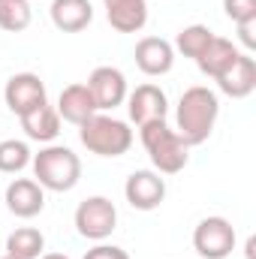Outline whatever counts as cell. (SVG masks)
<instances>
[{
	"instance_id": "6da1fadb",
	"label": "cell",
	"mask_w": 256,
	"mask_h": 259,
	"mask_svg": "<svg viewBox=\"0 0 256 259\" xmlns=\"http://www.w3.org/2000/svg\"><path fill=\"white\" fill-rule=\"evenodd\" d=\"M220 115V100L211 88L205 84H193L181 94L178 109H175V133L187 142V145H202L208 142V136L214 133Z\"/></svg>"
},
{
	"instance_id": "7a4b0ae2",
	"label": "cell",
	"mask_w": 256,
	"mask_h": 259,
	"mask_svg": "<svg viewBox=\"0 0 256 259\" xmlns=\"http://www.w3.org/2000/svg\"><path fill=\"white\" fill-rule=\"evenodd\" d=\"M30 166H33V181L52 193L72 190L81 178V160L66 145H46L39 154H33Z\"/></svg>"
},
{
	"instance_id": "3957f363",
	"label": "cell",
	"mask_w": 256,
	"mask_h": 259,
	"mask_svg": "<svg viewBox=\"0 0 256 259\" xmlns=\"http://www.w3.org/2000/svg\"><path fill=\"white\" fill-rule=\"evenodd\" d=\"M142 136V145L151 157V166L154 172L160 175H178L187 160H190V145L169 127L166 121H151V124H142L139 127Z\"/></svg>"
},
{
	"instance_id": "277c9868",
	"label": "cell",
	"mask_w": 256,
	"mask_h": 259,
	"mask_svg": "<svg viewBox=\"0 0 256 259\" xmlns=\"http://www.w3.org/2000/svg\"><path fill=\"white\" fill-rule=\"evenodd\" d=\"M78 142L97 157H124L133 148V130L121 118L97 112L84 124H78Z\"/></svg>"
},
{
	"instance_id": "5b68a950",
	"label": "cell",
	"mask_w": 256,
	"mask_h": 259,
	"mask_svg": "<svg viewBox=\"0 0 256 259\" xmlns=\"http://www.w3.org/2000/svg\"><path fill=\"white\" fill-rule=\"evenodd\" d=\"M118 226V208L106 196H88L75 208V232L88 241H106Z\"/></svg>"
},
{
	"instance_id": "8992f818",
	"label": "cell",
	"mask_w": 256,
	"mask_h": 259,
	"mask_svg": "<svg viewBox=\"0 0 256 259\" xmlns=\"http://www.w3.org/2000/svg\"><path fill=\"white\" fill-rule=\"evenodd\" d=\"M193 247L202 259H226L235 250V226L226 217H205L193 232Z\"/></svg>"
},
{
	"instance_id": "52a82bcc",
	"label": "cell",
	"mask_w": 256,
	"mask_h": 259,
	"mask_svg": "<svg viewBox=\"0 0 256 259\" xmlns=\"http://www.w3.org/2000/svg\"><path fill=\"white\" fill-rule=\"evenodd\" d=\"M84 84L97 103V112H115L127 103V75L118 66H97Z\"/></svg>"
},
{
	"instance_id": "ba28073f",
	"label": "cell",
	"mask_w": 256,
	"mask_h": 259,
	"mask_svg": "<svg viewBox=\"0 0 256 259\" xmlns=\"http://www.w3.org/2000/svg\"><path fill=\"white\" fill-rule=\"evenodd\" d=\"M3 100L9 106V112H15L18 118L33 112L36 106L49 103V94H46V81L36 75V72H15L6 88H3Z\"/></svg>"
},
{
	"instance_id": "9c48e42d",
	"label": "cell",
	"mask_w": 256,
	"mask_h": 259,
	"mask_svg": "<svg viewBox=\"0 0 256 259\" xmlns=\"http://www.w3.org/2000/svg\"><path fill=\"white\" fill-rule=\"evenodd\" d=\"M124 196L136 211H154L166 199V181L154 169H136L124 184Z\"/></svg>"
},
{
	"instance_id": "30bf717a",
	"label": "cell",
	"mask_w": 256,
	"mask_h": 259,
	"mask_svg": "<svg viewBox=\"0 0 256 259\" xmlns=\"http://www.w3.org/2000/svg\"><path fill=\"white\" fill-rule=\"evenodd\" d=\"M127 112H130V121L136 127L151 124V121H166L169 100H166L163 88H157V84H139L133 94H127Z\"/></svg>"
},
{
	"instance_id": "8fae6325",
	"label": "cell",
	"mask_w": 256,
	"mask_h": 259,
	"mask_svg": "<svg viewBox=\"0 0 256 259\" xmlns=\"http://www.w3.org/2000/svg\"><path fill=\"white\" fill-rule=\"evenodd\" d=\"M133 58H136V66L145 75H166L175 66V49L163 36H145V39L136 42Z\"/></svg>"
},
{
	"instance_id": "7c38bea8",
	"label": "cell",
	"mask_w": 256,
	"mask_h": 259,
	"mask_svg": "<svg viewBox=\"0 0 256 259\" xmlns=\"http://www.w3.org/2000/svg\"><path fill=\"white\" fill-rule=\"evenodd\" d=\"M6 208L15 217L30 220L36 214H42V208H46V190L33 178H15L6 187Z\"/></svg>"
},
{
	"instance_id": "4fadbf2b",
	"label": "cell",
	"mask_w": 256,
	"mask_h": 259,
	"mask_svg": "<svg viewBox=\"0 0 256 259\" xmlns=\"http://www.w3.org/2000/svg\"><path fill=\"white\" fill-rule=\"evenodd\" d=\"M103 9L118 33H139L148 24V0H103Z\"/></svg>"
},
{
	"instance_id": "5bb4252c",
	"label": "cell",
	"mask_w": 256,
	"mask_h": 259,
	"mask_svg": "<svg viewBox=\"0 0 256 259\" xmlns=\"http://www.w3.org/2000/svg\"><path fill=\"white\" fill-rule=\"evenodd\" d=\"M217 88H220L226 97H232V100L250 97L256 91V61L250 55H238L235 64L217 78Z\"/></svg>"
},
{
	"instance_id": "9a60e30c",
	"label": "cell",
	"mask_w": 256,
	"mask_h": 259,
	"mask_svg": "<svg viewBox=\"0 0 256 259\" xmlns=\"http://www.w3.org/2000/svg\"><path fill=\"white\" fill-rule=\"evenodd\" d=\"M58 115L69 121V124H84L91 115H97V103H94V97H91V91H88V84L84 81H75V84H66L64 91H61V97H58Z\"/></svg>"
},
{
	"instance_id": "2e32d148",
	"label": "cell",
	"mask_w": 256,
	"mask_h": 259,
	"mask_svg": "<svg viewBox=\"0 0 256 259\" xmlns=\"http://www.w3.org/2000/svg\"><path fill=\"white\" fill-rule=\"evenodd\" d=\"M52 24L64 33H78L94 21L91 0H52Z\"/></svg>"
},
{
	"instance_id": "e0dca14e",
	"label": "cell",
	"mask_w": 256,
	"mask_h": 259,
	"mask_svg": "<svg viewBox=\"0 0 256 259\" xmlns=\"http://www.w3.org/2000/svg\"><path fill=\"white\" fill-rule=\"evenodd\" d=\"M18 121H21L24 136L33 139V142H55L58 133H61V115H58V109H52L49 103L36 106L33 112L21 115Z\"/></svg>"
},
{
	"instance_id": "ac0fdd59",
	"label": "cell",
	"mask_w": 256,
	"mask_h": 259,
	"mask_svg": "<svg viewBox=\"0 0 256 259\" xmlns=\"http://www.w3.org/2000/svg\"><path fill=\"white\" fill-rule=\"evenodd\" d=\"M238 55H241V52L232 46V39H226V36H214V39L208 42V49L196 58V64H199V69H202L205 75H211V78L217 81L229 66L235 64Z\"/></svg>"
},
{
	"instance_id": "d6986e66",
	"label": "cell",
	"mask_w": 256,
	"mask_h": 259,
	"mask_svg": "<svg viewBox=\"0 0 256 259\" xmlns=\"http://www.w3.org/2000/svg\"><path fill=\"white\" fill-rule=\"evenodd\" d=\"M42 250H46V235L33 226H21L6 238V256L12 259H39Z\"/></svg>"
},
{
	"instance_id": "ffe728a7",
	"label": "cell",
	"mask_w": 256,
	"mask_h": 259,
	"mask_svg": "<svg viewBox=\"0 0 256 259\" xmlns=\"http://www.w3.org/2000/svg\"><path fill=\"white\" fill-rule=\"evenodd\" d=\"M214 39V33H211V27H205V24H187V27H181L178 30V36H175V52H181L184 58H199L205 49H208V42Z\"/></svg>"
},
{
	"instance_id": "44dd1931",
	"label": "cell",
	"mask_w": 256,
	"mask_h": 259,
	"mask_svg": "<svg viewBox=\"0 0 256 259\" xmlns=\"http://www.w3.org/2000/svg\"><path fill=\"white\" fill-rule=\"evenodd\" d=\"M30 160H33V154H30L27 142H21V139H3L0 142V172L15 175V172L27 169Z\"/></svg>"
},
{
	"instance_id": "7402d4cb",
	"label": "cell",
	"mask_w": 256,
	"mask_h": 259,
	"mask_svg": "<svg viewBox=\"0 0 256 259\" xmlns=\"http://www.w3.org/2000/svg\"><path fill=\"white\" fill-rule=\"evenodd\" d=\"M33 12L27 0H0V30L6 33H21L27 30Z\"/></svg>"
},
{
	"instance_id": "603a6c76",
	"label": "cell",
	"mask_w": 256,
	"mask_h": 259,
	"mask_svg": "<svg viewBox=\"0 0 256 259\" xmlns=\"http://www.w3.org/2000/svg\"><path fill=\"white\" fill-rule=\"evenodd\" d=\"M223 12L235 24L250 21V18H256V0H223Z\"/></svg>"
},
{
	"instance_id": "cb8c5ba5",
	"label": "cell",
	"mask_w": 256,
	"mask_h": 259,
	"mask_svg": "<svg viewBox=\"0 0 256 259\" xmlns=\"http://www.w3.org/2000/svg\"><path fill=\"white\" fill-rule=\"evenodd\" d=\"M84 259H130V253L124 247H115V244H97L84 253Z\"/></svg>"
},
{
	"instance_id": "d4e9b609",
	"label": "cell",
	"mask_w": 256,
	"mask_h": 259,
	"mask_svg": "<svg viewBox=\"0 0 256 259\" xmlns=\"http://www.w3.org/2000/svg\"><path fill=\"white\" fill-rule=\"evenodd\" d=\"M238 39L244 42V49H250V52H253V49H256V18L238 24Z\"/></svg>"
},
{
	"instance_id": "484cf974",
	"label": "cell",
	"mask_w": 256,
	"mask_h": 259,
	"mask_svg": "<svg viewBox=\"0 0 256 259\" xmlns=\"http://www.w3.org/2000/svg\"><path fill=\"white\" fill-rule=\"evenodd\" d=\"M247 259H256V238H247Z\"/></svg>"
},
{
	"instance_id": "4316f807",
	"label": "cell",
	"mask_w": 256,
	"mask_h": 259,
	"mask_svg": "<svg viewBox=\"0 0 256 259\" xmlns=\"http://www.w3.org/2000/svg\"><path fill=\"white\" fill-rule=\"evenodd\" d=\"M39 259H69V256L66 253H42Z\"/></svg>"
},
{
	"instance_id": "83f0119b",
	"label": "cell",
	"mask_w": 256,
	"mask_h": 259,
	"mask_svg": "<svg viewBox=\"0 0 256 259\" xmlns=\"http://www.w3.org/2000/svg\"><path fill=\"white\" fill-rule=\"evenodd\" d=\"M0 259H12V256H0Z\"/></svg>"
}]
</instances>
